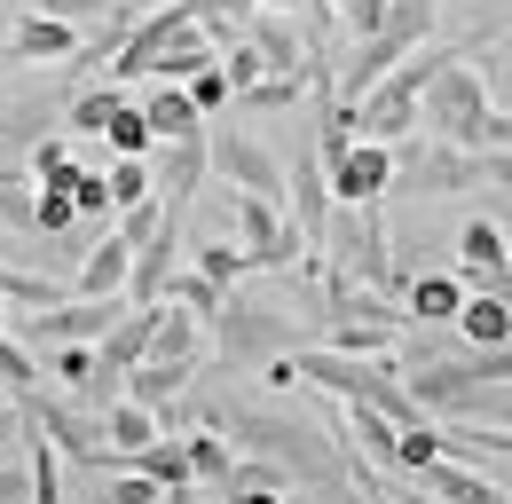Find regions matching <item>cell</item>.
<instances>
[{
  "mask_svg": "<svg viewBox=\"0 0 512 504\" xmlns=\"http://www.w3.org/2000/svg\"><path fill=\"white\" fill-rule=\"evenodd\" d=\"M197 426H213V434H229L245 457H268V465H284L300 489H323V497H355L347 489V441H331L323 426L308 418H284V410H253V402H197Z\"/></svg>",
  "mask_w": 512,
  "mask_h": 504,
  "instance_id": "6da1fadb",
  "label": "cell"
},
{
  "mask_svg": "<svg viewBox=\"0 0 512 504\" xmlns=\"http://www.w3.org/2000/svg\"><path fill=\"white\" fill-rule=\"evenodd\" d=\"M284 363H292V386H323V394H339V402H363V410H379V418H394V426H418V418H426V410L410 402V386H402V363H394V355L292 347Z\"/></svg>",
  "mask_w": 512,
  "mask_h": 504,
  "instance_id": "7a4b0ae2",
  "label": "cell"
},
{
  "mask_svg": "<svg viewBox=\"0 0 512 504\" xmlns=\"http://www.w3.org/2000/svg\"><path fill=\"white\" fill-rule=\"evenodd\" d=\"M316 260H331L339 276H355V284H371V292H402V268H394V237H386L379 205H331V221H323L316 237Z\"/></svg>",
  "mask_w": 512,
  "mask_h": 504,
  "instance_id": "3957f363",
  "label": "cell"
},
{
  "mask_svg": "<svg viewBox=\"0 0 512 504\" xmlns=\"http://www.w3.org/2000/svg\"><path fill=\"white\" fill-rule=\"evenodd\" d=\"M16 418H24L32 434L48 441L64 465H87V473H119V457H111V434H103V410H87V402H71V394H40V386H24V394H16Z\"/></svg>",
  "mask_w": 512,
  "mask_h": 504,
  "instance_id": "277c9868",
  "label": "cell"
},
{
  "mask_svg": "<svg viewBox=\"0 0 512 504\" xmlns=\"http://www.w3.org/2000/svg\"><path fill=\"white\" fill-rule=\"evenodd\" d=\"M205 339H213V355H221V363H245V371L276 363V355H292V347H308L300 315L260 308V300H245V292H229V300H221V315L205 323Z\"/></svg>",
  "mask_w": 512,
  "mask_h": 504,
  "instance_id": "5b68a950",
  "label": "cell"
},
{
  "mask_svg": "<svg viewBox=\"0 0 512 504\" xmlns=\"http://www.w3.org/2000/svg\"><path fill=\"white\" fill-rule=\"evenodd\" d=\"M489 119V71L473 63V48H457V56L426 79V95H418V126L434 134V142H457V150H473V126Z\"/></svg>",
  "mask_w": 512,
  "mask_h": 504,
  "instance_id": "8992f818",
  "label": "cell"
},
{
  "mask_svg": "<svg viewBox=\"0 0 512 504\" xmlns=\"http://www.w3.org/2000/svg\"><path fill=\"white\" fill-rule=\"evenodd\" d=\"M426 40H434V0H386L379 32H363V40H355V63L331 79V95H339V103H355L371 79H386L394 63L410 56V48H426Z\"/></svg>",
  "mask_w": 512,
  "mask_h": 504,
  "instance_id": "52a82bcc",
  "label": "cell"
},
{
  "mask_svg": "<svg viewBox=\"0 0 512 504\" xmlns=\"http://www.w3.org/2000/svg\"><path fill=\"white\" fill-rule=\"evenodd\" d=\"M394 189H418V197H465V189H489L481 158L457 150V142H394Z\"/></svg>",
  "mask_w": 512,
  "mask_h": 504,
  "instance_id": "ba28073f",
  "label": "cell"
},
{
  "mask_svg": "<svg viewBox=\"0 0 512 504\" xmlns=\"http://www.w3.org/2000/svg\"><path fill=\"white\" fill-rule=\"evenodd\" d=\"M205 174H221L229 189H253V197H276V205H284V158H276L260 134H245V126H213V134H205Z\"/></svg>",
  "mask_w": 512,
  "mask_h": 504,
  "instance_id": "9c48e42d",
  "label": "cell"
},
{
  "mask_svg": "<svg viewBox=\"0 0 512 504\" xmlns=\"http://www.w3.org/2000/svg\"><path fill=\"white\" fill-rule=\"evenodd\" d=\"M323 182H331V205H379L386 189H394V142H347L331 166H323Z\"/></svg>",
  "mask_w": 512,
  "mask_h": 504,
  "instance_id": "30bf717a",
  "label": "cell"
},
{
  "mask_svg": "<svg viewBox=\"0 0 512 504\" xmlns=\"http://www.w3.org/2000/svg\"><path fill=\"white\" fill-rule=\"evenodd\" d=\"M237 32H245V40L260 48V63H268V71H300V79H308V71L323 63V48L308 40V32H300V24H292V16H276V8H253Z\"/></svg>",
  "mask_w": 512,
  "mask_h": 504,
  "instance_id": "8fae6325",
  "label": "cell"
},
{
  "mask_svg": "<svg viewBox=\"0 0 512 504\" xmlns=\"http://www.w3.org/2000/svg\"><path fill=\"white\" fill-rule=\"evenodd\" d=\"M48 378L64 386L71 402H87V410H111V402L127 394V378H119V371H103L87 339H64V347H56V363H48Z\"/></svg>",
  "mask_w": 512,
  "mask_h": 504,
  "instance_id": "7c38bea8",
  "label": "cell"
},
{
  "mask_svg": "<svg viewBox=\"0 0 512 504\" xmlns=\"http://www.w3.org/2000/svg\"><path fill=\"white\" fill-rule=\"evenodd\" d=\"M284 221L308 237V252H316L323 221H331V182H323V158L316 150H300L292 166H284Z\"/></svg>",
  "mask_w": 512,
  "mask_h": 504,
  "instance_id": "4fadbf2b",
  "label": "cell"
},
{
  "mask_svg": "<svg viewBox=\"0 0 512 504\" xmlns=\"http://www.w3.org/2000/svg\"><path fill=\"white\" fill-rule=\"evenodd\" d=\"M150 182H158V205H166V213H182L197 189H205V134L158 142V150H150Z\"/></svg>",
  "mask_w": 512,
  "mask_h": 504,
  "instance_id": "5bb4252c",
  "label": "cell"
},
{
  "mask_svg": "<svg viewBox=\"0 0 512 504\" xmlns=\"http://www.w3.org/2000/svg\"><path fill=\"white\" fill-rule=\"evenodd\" d=\"M418 481V497H434V504H512V489H497L481 465H465V457H434V465H418L410 473Z\"/></svg>",
  "mask_w": 512,
  "mask_h": 504,
  "instance_id": "9a60e30c",
  "label": "cell"
},
{
  "mask_svg": "<svg viewBox=\"0 0 512 504\" xmlns=\"http://www.w3.org/2000/svg\"><path fill=\"white\" fill-rule=\"evenodd\" d=\"M174 252H182V213H166V221L150 229V245H134V268H127V300H134V308H150V300H166V276H174Z\"/></svg>",
  "mask_w": 512,
  "mask_h": 504,
  "instance_id": "2e32d148",
  "label": "cell"
},
{
  "mask_svg": "<svg viewBox=\"0 0 512 504\" xmlns=\"http://www.w3.org/2000/svg\"><path fill=\"white\" fill-rule=\"evenodd\" d=\"M127 268H134V245L111 229V237H95V245L79 252V268H71V292H87V300H127Z\"/></svg>",
  "mask_w": 512,
  "mask_h": 504,
  "instance_id": "e0dca14e",
  "label": "cell"
},
{
  "mask_svg": "<svg viewBox=\"0 0 512 504\" xmlns=\"http://www.w3.org/2000/svg\"><path fill=\"white\" fill-rule=\"evenodd\" d=\"M71 48H79V24H64V16H16V32H8V63H71Z\"/></svg>",
  "mask_w": 512,
  "mask_h": 504,
  "instance_id": "ac0fdd59",
  "label": "cell"
},
{
  "mask_svg": "<svg viewBox=\"0 0 512 504\" xmlns=\"http://www.w3.org/2000/svg\"><path fill=\"white\" fill-rule=\"evenodd\" d=\"M457 308H465V276H410L402 284V315L418 323V331H442V323H457Z\"/></svg>",
  "mask_w": 512,
  "mask_h": 504,
  "instance_id": "d6986e66",
  "label": "cell"
},
{
  "mask_svg": "<svg viewBox=\"0 0 512 504\" xmlns=\"http://www.w3.org/2000/svg\"><path fill=\"white\" fill-rule=\"evenodd\" d=\"M150 331H158V300H150V308H127V315H119V323H111V331L95 339V363H103V371H119V378H127L134 363L150 355Z\"/></svg>",
  "mask_w": 512,
  "mask_h": 504,
  "instance_id": "ffe728a7",
  "label": "cell"
},
{
  "mask_svg": "<svg viewBox=\"0 0 512 504\" xmlns=\"http://www.w3.org/2000/svg\"><path fill=\"white\" fill-rule=\"evenodd\" d=\"M142 119H150V134H158V142H182V134H205V111L190 103V87H182V79H158V87L142 95Z\"/></svg>",
  "mask_w": 512,
  "mask_h": 504,
  "instance_id": "44dd1931",
  "label": "cell"
},
{
  "mask_svg": "<svg viewBox=\"0 0 512 504\" xmlns=\"http://www.w3.org/2000/svg\"><path fill=\"white\" fill-rule=\"evenodd\" d=\"M190 378H197V363H134L127 371V402H142V410H174L182 394H190Z\"/></svg>",
  "mask_w": 512,
  "mask_h": 504,
  "instance_id": "7402d4cb",
  "label": "cell"
},
{
  "mask_svg": "<svg viewBox=\"0 0 512 504\" xmlns=\"http://www.w3.org/2000/svg\"><path fill=\"white\" fill-rule=\"evenodd\" d=\"M150 363H205V323L158 300V331H150Z\"/></svg>",
  "mask_w": 512,
  "mask_h": 504,
  "instance_id": "603a6c76",
  "label": "cell"
},
{
  "mask_svg": "<svg viewBox=\"0 0 512 504\" xmlns=\"http://www.w3.org/2000/svg\"><path fill=\"white\" fill-rule=\"evenodd\" d=\"M505 260H512V245H505L497 221H465V229H457V276H465V292H473L489 268H505Z\"/></svg>",
  "mask_w": 512,
  "mask_h": 504,
  "instance_id": "cb8c5ba5",
  "label": "cell"
},
{
  "mask_svg": "<svg viewBox=\"0 0 512 504\" xmlns=\"http://www.w3.org/2000/svg\"><path fill=\"white\" fill-rule=\"evenodd\" d=\"M465 347H497V339H512V308L497 300V292H465V308H457V323H449Z\"/></svg>",
  "mask_w": 512,
  "mask_h": 504,
  "instance_id": "d4e9b609",
  "label": "cell"
},
{
  "mask_svg": "<svg viewBox=\"0 0 512 504\" xmlns=\"http://www.w3.org/2000/svg\"><path fill=\"white\" fill-rule=\"evenodd\" d=\"M103 434H111V457L127 465L134 449H150V441L166 434V426H158V410H142V402H127V394H119V402L103 410Z\"/></svg>",
  "mask_w": 512,
  "mask_h": 504,
  "instance_id": "484cf974",
  "label": "cell"
},
{
  "mask_svg": "<svg viewBox=\"0 0 512 504\" xmlns=\"http://www.w3.org/2000/svg\"><path fill=\"white\" fill-rule=\"evenodd\" d=\"M127 473H142V481H158V489H182L190 481V449H182V434H158L150 449H134Z\"/></svg>",
  "mask_w": 512,
  "mask_h": 504,
  "instance_id": "4316f807",
  "label": "cell"
},
{
  "mask_svg": "<svg viewBox=\"0 0 512 504\" xmlns=\"http://www.w3.org/2000/svg\"><path fill=\"white\" fill-rule=\"evenodd\" d=\"M182 449H190V481H197V489H221V473L237 465V441H229V434H213V426L182 434Z\"/></svg>",
  "mask_w": 512,
  "mask_h": 504,
  "instance_id": "83f0119b",
  "label": "cell"
},
{
  "mask_svg": "<svg viewBox=\"0 0 512 504\" xmlns=\"http://www.w3.org/2000/svg\"><path fill=\"white\" fill-rule=\"evenodd\" d=\"M119 103H127V95H119V79H111V87H79V95L64 103V134H71V142H79V134H103Z\"/></svg>",
  "mask_w": 512,
  "mask_h": 504,
  "instance_id": "f1b7e54d",
  "label": "cell"
},
{
  "mask_svg": "<svg viewBox=\"0 0 512 504\" xmlns=\"http://www.w3.org/2000/svg\"><path fill=\"white\" fill-rule=\"evenodd\" d=\"M434 457H442V426H434V418H418V426H402V434H394L386 473H402V481H410V473H418V465H434Z\"/></svg>",
  "mask_w": 512,
  "mask_h": 504,
  "instance_id": "f546056e",
  "label": "cell"
},
{
  "mask_svg": "<svg viewBox=\"0 0 512 504\" xmlns=\"http://www.w3.org/2000/svg\"><path fill=\"white\" fill-rule=\"evenodd\" d=\"M32 237H79V205L56 182H32Z\"/></svg>",
  "mask_w": 512,
  "mask_h": 504,
  "instance_id": "4dcf8cb0",
  "label": "cell"
},
{
  "mask_svg": "<svg viewBox=\"0 0 512 504\" xmlns=\"http://www.w3.org/2000/svg\"><path fill=\"white\" fill-rule=\"evenodd\" d=\"M103 142H111V158H150V150H158V134H150V119H142V103H119L111 126H103Z\"/></svg>",
  "mask_w": 512,
  "mask_h": 504,
  "instance_id": "1f68e13d",
  "label": "cell"
},
{
  "mask_svg": "<svg viewBox=\"0 0 512 504\" xmlns=\"http://www.w3.org/2000/svg\"><path fill=\"white\" fill-rule=\"evenodd\" d=\"M197 276H205V284H221V292H237V284L253 276V260H245V245H221V237H205V245H197Z\"/></svg>",
  "mask_w": 512,
  "mask_h": 504,
  "instance_id": "d6a6232c",
  "label": "cell"
},
{
  "mask_svg": "<svg viewBox=\"0 0 512 504\" xmlns=\"http://www.w3.org/2000/svg\"><path fill=\"white\" fill-rule=\"evenodd\" d=\"M166 300H174V308L182 315H197V323H213V315H221V300H229V292H221V284H205V276H182V268H174V276H166Z\"/></svg>",
  "mask_w": 512,
  "mask_h": 504,
  "instance_id": "836d02e7",
  "label": "cell"
},
{
  "mask_svg": "<svg viewBox=\"0 0 512 504\" xmlns=\"http://www.w3.org/2000/svg\"><path fill=\"white\" fill-rule=\"evenodd\" d=\"M300 87H308L300 71H260L237 103H245V111H292V103H300Z\"/></svg>",
  "mask_w": 512,
  "mask_h": 504,
  "instance_id": "e575fe53",
  "label": "cell"
},
{
  "mask_svg": "<svg viewBox=\"0 0 512 504\" xmlns=\"http://www.w3.org/2000/svg\"><path fill=\"white\" fill-rule=\"evenodd\" d=\"M103 182H111V205H142V197H158L150 158H111V166H103Z\"/></svg>",
  "mask_w": 512,
  "mask_h": 504,
  "instance_id": "d590c367",
  "label": "cell"
},
{
  "mask_svg": "<svg viewBox=\"0 0 512 504\" xmlns=\"http://www.w3.org/2000/svg\"><path fill=\"white\" fill-rule=\"evenodd\" d=\"M221 71H229V103H237V95L253 87V79L268 71V63H260V48L245 40V32H229V40H221Z\"/></svg>",
  "mask_w": 512,
  "mask_h": 504,
  "instance_id": "8d00e7d4",
  "label": "cell"
},
{
  "mask_svg": "<svg viewBox=\"0 0 512 504\" xmlns=\"http://www.w3.org/2000/svg\"><path fill=\"white\" fill-rule=\"evenodd\" d=\"M71 158H79V142H71V134H40V142L24 150V174H32V182H48V174H64Z\"/></svg>",
  "mask_w": 512,
  "mask_h": 504,
  "instance_id": "74e56055",
  "label": "cell"
},
{
  "mask_svg": "<svg viewBox=\"0 0 512 504\" xmlns=\"http://www.w3.org/2000/svg\"><path fill=\"white\" fill-rule=\"evenodd\" d=\"M182 87H190V103H197V111L213 119V111L229 103V71H221V56H213V63H197V71L182 79Z\"/></svg>",
  "mask_w": 512,
  "mask_h": 504,
  "instance_id": "f35d334b",
  "label": "cell"
},
{
  "mask_svg": "<svg viewBox=\"0 0 512 504\" xmlns=\"http://www.w3.org/2000/svg\"><path fill=\"white\" fill-rule=\"evenodd\" d=\"M0 229H16V237H32V174H16V182H0Z\"/></svg>",
  "mask_w": 512,
  "mask_h": 504,
  "instance_id": "ab89813d",
  "label": "cell"
},
{
  "mask_svg": "<svg viewBox=\"0 0 512 504\" xmlns=\"http://www.w3.org/2000/svg\"><path fill=\"white\" fill-rule=\"evenodd\" d=\"M0 386H8V394L40 386V363H32V347H24V339H0Z\"/></svg>",
  "mask_w": 512,
  "mask_h": 504,
  "instance_id": "60d3db41",
  "label": "cell"
},
{
  "mask_svg": "<svg viewBox=\"0 0 512 504\" xmlns=\"http://www.w3.org/2000/svg\"><path fill=\"white\" fill-rule=\"evenodd\" d=\"M166 497V489H158V481H142V473H127V465H119V473H103V504H158Z\"/></svg>",
  "mask_w": 512,
  "mask_h": 504,
  "instance_id": "b9f144b4",
  "label": "cell"
},
{
  "mask_svg": "<svg viewBox=\"0 0 512 504\" xmlns=\"http://www.w3.org/2000/svg\"><path fill=\"white\" fill-rule=\"evenodd\" d=\"M465 418H473V426H512V378H505V386H489V394H473Z\"/></svg>",
  "mask_w": 512,
  "mask_h": 504,
  "instance_id": "7bdbcfd3",
  "label": "cell"
},
{
  "mask_svg": "<svg viewBox=\"0 0 512 504\" xmlns=\"http://www.w3.org/2000/svg\"><path fill=\"white\" fill-rule=\"evenodd\" d=\"M24 8H32V16H64V24H95L111 0H24Z\"/></svg>",
  "mask_w": 512,
  "mask_h": 504,
  "instance_id": "ee69618b",
  "label": "cell"
},
{
  "mask_svg": "<svg viewBox=\"0 0 512 504\" xmlns=\"http://www.w3.org/2000/svg\"><path fill=\"white\" fill-rule=\"evenodd\" d=\"M24 489H32V473L24 465H0V504H24Z\"/></svg>",
  "mask_w": 512,
  "mask_h": 504,
  "instance_id": "f6af8a7d",
  "label": "cell"
},
{
  "mask_svg": "<svg viewBox=\"0 0 512 504\" xmlns=\"http://www.w3.org/2000/svg\"><path fill=\"white\" fill-rule=\"evenodd\" d=\"M481 174H489L497 189H512V150H481Z\"/></svg>",
  "mask_w": 512,
  "mask_h": 504,
  "instance_id": "bcb514c9",
  "label": "cell"
},
{
  "mask_svg": "<svg viewBox=\"0 0 512 504\" xmlns=\"http://www.w3.org/2000/svg\"><path fill=\"white\" fill-rule=\"evenodd\" d=\"M24 434V418H16V402H8V386H0V441H16Z\"/></svg>",
  "mask_w": 512,
  "mask_h": 504,
  "instance_id": "7dc6e473",
  "label": "cell"
},
{
  "mask_svg": "<svg viewBox=\"0 0 512 504\" xmlns=\"http://www.w3.org/2000/svg\"><path fill=\"white\" fill-rule=\"evenodd\" d=\"M158 504H221V497H205L197 481H182V489H166V497H158Z\"/></svg>",
  "mask_w": 512,
  "mask_h": 504,
  "instance_id": "c3c4849f",
  "label": "cell"
},
{
  "mask_svg": "<svg viewBox=\"0 0 512 504\" xmlns=\"http://www.w3.org/2000/svg\"><path fill=\"white\" fill-rule=\"evenodd\" d=\"M260 8H276V16H300V8H308V0H260Z\"/></svg>",
  "mask_w": 512,
  "mask_h": 504,
  "instance_id": "681fc988",
  "label": "cell"
},
{
  "mask_svg": "<svg viewBox=\"0 0 512 504\" xmlns=\"http://www.w3.org/2000/svg\"><path fill=\"white\" fill-rule=\"evenodd\" d=\"M119 8H127V16H150V8H166V0H119Z\"/></svg>",
  "mask_w": 512,
  "mask_h": 504,
  "instance_id": "f907efd6",
  "label": "cell"
},
{
  "mask_svg": "<svg viewBox=\"0 0 512 504\" xmlns=\"http://www.w3.org/2000/svg\"><path fill=\"white\" fill-rule=\"evenodd\" d=\"M0 339H8V308H0Z\"/></svg>",
  "mask_w": 512,
  "mask_h": 504,
  "instance_id": "816d5d0a",
  "label": "cell"
}]
</instances>
